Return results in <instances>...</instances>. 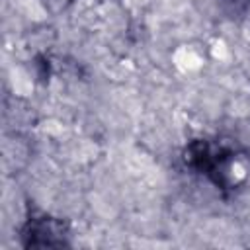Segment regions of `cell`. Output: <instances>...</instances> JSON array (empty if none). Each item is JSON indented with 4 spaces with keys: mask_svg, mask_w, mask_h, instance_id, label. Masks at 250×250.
Listing matches in <instances>:
<instances>
[{
    "mask_svg": "<svg viewBox=\"0 0 250 250\" xmlns=\"http://www.w3.org/2000/svg\"><path fill=\"white\" fill-rule=\"evenodd\" d=\"M213 55H215V59H227V55H229V51H227V47H225L223 43H215V49H213Z\"/></svg>",
    "mask_w": 250,
    "mask_h": 250,
    "instance_id": "cell-2",
    "label": "cell"
},
{
    "mask_svg": "<svg viewBox=\"0 0 250 250\" xmlns=\"http://www.w3.org/2000/svg\"><path fill=\"white\" fill-rule=\"evenodd\" d=\"M174 61H176V66L180 68V70H184V72H191V70H197L199 66H201V57L193 51V49H189V47H182V49H178L176 53H174Z\"/></svg>",
    "mask_w": 250,
    "mask_h": 250,
    "instance_id": "cell-1",
    "label": "cell"
}]
</instances>
